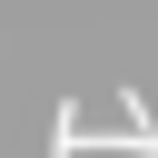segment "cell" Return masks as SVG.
Returning a JSON list of instances; mask_svg holds the SVG:
<instances>
[{"label":"cell","mask_w":158,"mask_h":158,"mask_svg":"<svg viewBox=\"0 0 158 158\" xmlns=\"http://www.w3.org/2000/svg\"><path fill=\"white\" fill-rule=\"evenodd\" d=\"M49 158H79V99H59V118H49Z\"/></svg>","instance_id":"1"}]
</instances>
